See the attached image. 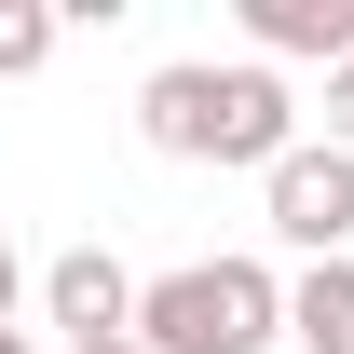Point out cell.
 Returning a JSON list of instances; mask_svg holds the SVG:
<instances>
[{"instance_id":"7a4b0ae2","label":"cell","mask_w":354,"mask_h":354,"mask_svg":"<svg viewBox=\"0 0 354 354\" xmlns=\"http://www.w3.org/2000/svg\"><path fill=\"white\" fill-rule=\"evenodd\" d=\"M136 341L150 354H272L286 341V272L272 259H177L136 286Z\"/></svg>"},{"instance_id":"9c48e42d","label":"cell","mask_w":354,"mask_h":354,"mask_svg":"<svg viewBox=\"0 0 354 354\" xmlns=\"http://www.w3.org/2000/svg\"><path fill=\"white\" fill-rule=\"evenodd\" d=\"M28 313V259H14V232H0V327Z\"/></svg>"},{"instance_id":"8992f818","label":"cell","mask_w":354,"mask_h":354,"mask_svg":"<svg viewBox=\"0 0 354 354\" xmlns=\"http://www.w3.org/2000/svg\"><path fill=\"white\" fill-rule=\"evenodd\" d=\"M286 341L300 354H354V259H313L286 286Z\"/></svg>"},{"instance_id":"3957f363","label":"cell","mask_w":354,"mask_h":354,"mask_svg":"<svg viewBox=\"0 0 354 354\" xmlns=\"http://www.w3.org/2000/svg\"><path fill=\"white\" fill-rule=\"evenodd\" d=\"M259 218H272V245H300V259H341V245H354V150L300 136V150L259 177Z\"/></svg>"},{"instance_id":"8fae6325","label":"cell","mask_w":354,"mask_h":354,"mask_svg":"<svg viewBox=\"0 0 354 354\" xmlns=\"http://www.w3.org/2000/svg\"><path fill=\"white\" fill-rule=\"evenodd\" d=\"M0 354H41V341H28V327H0Z\"/></svg>"},{"instance_id":"5b68a950","label":"cell","mask_w":354,"mask_h":354,"mask_svg":"<svg viewBox=\"0 0 354 354\" xmlns=\"http://www.w3.org/2000/svg\"><path fill=\"white\" fill-rule=\"evenodd\" d=\"M245 41H259V68H341L354 55V0H245Z\"/></svg>"},{"instance_id":"277c9868","label":"cell","mask_w":354,"mask_h":354,"mask_svg":"<svg viewBox=\"0 0 354 354\" xmlns=\"http://www.w3.org/2000/svg\"><path fill=\"white\" fill-rule=\"evenodd\" d=\"M41 327H68V354H82V341H123V327H136V272L109 259V245H68V259L41 272Z\"/></svg>"},{"instance_id":"30bf717a","label":"cell","mask_w":354,"mask_h":354,"mask_svg":"<svg viewBox=\"0 0 354 354\" xmlns=\"http://www.w3.org/2000/svg\"><path fill=\"white\" fill-rule=\"evenodd\" d=\"M82 354H150V341H136V327H123V341H82Z\"/></svg>"},{"instance_id":"ba28073f","label":"cell","mask_w":354,"mask_h":354,"mask_svg":"<svg viewBox=\"0 0 354 354\" xmlns=\"http://www.w3.org/2000/svg\"><path fill=\"white\" fill-rule=\"evenodd\" d=\"M327 150H354V55L327 68Z\"/></svg>"},{"instance_id":"6da1fadb","label":"cell","mask_w":354,"mask_h":354,"mask_svg":"<svg viewBox=\"0 0 354 354\" xmlns=\"http://www.w3.org/2000/svg\"><path fill=\"white\" fill-rule=\"evenodd\" d=\"M136 136L164 150V164H286L300 150V95H286V68H218V55H177V68H150L136 82Z\"/></svg>"},{"instance_id":"52a82bcc","label":"cell","mask_w":354,"mask_h":354,"mask_svg":"<svg viewBox=\"0 0 354 354\" xmlns=\"http://www.w3.org/2000/svg\"><path fill=\"white\" fill-rule=\"evenodd\" d=\"M55 41H68V14H55V0H0V82L55 68Z\"/></svg>"}]
</instances>
